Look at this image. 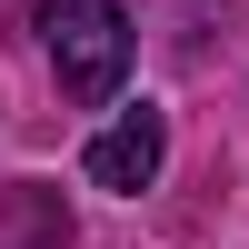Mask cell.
I'll use <instances>...</instances> for the list:
<instances>
[{"instance_id":"obj_1","label":"cell","mask_w":249,"mask_h":249,"mask_svg":"<svg viewBox=\"0 0 249 249\" xmlns=\"http://www.w3.org/2000/svg\"><path fill=\"white\" fill-rule=\"evenodd\" d=\"M40 40L70 100H110L130 70V10L120 0H40Z\"/></svg>"},{"instance_id":"obj_2","label":"cell","mask_w":249,"mask_h":249,"mask_svg":"<svg viewBox=\"0 0 249 249\" xmlns=\"http://www.w3.org/2000/svg\"><path fill=\"white\" fill-rule=\"evenodd\" d=\"M160 160H170V120H160V110H120L110 130L90 140V190H120V199H130V190L160 179Z\"/></svg>"}]
</instances>
